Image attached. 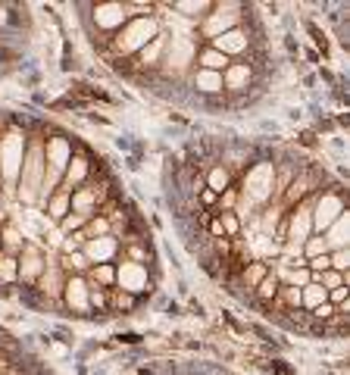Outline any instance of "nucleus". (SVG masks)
<instances>
[{"mask_svg":"<svg viewBox=\"0 0 350 375\" xmlns=\"http://www.w3.org/2000/svg\"><path fill=\"white\" fill-rule=\"evenodd\" d=\"M116 285L125 294H141L147 291V266L141 263H122L116 266Z\"/></svg>","mask_w":350,"mask_h":375,"instance_id":"obj_9","label":"nucleus"},{"mask_svg":"<svg viewBox=\"0 0 350 375\" xmlns=\"http://www.w3.org/2000/svg\"><path fill=\"white\" fill-rule=\"evenodd\" d=\"M232 10H241V3H213V13H207V19L201 22V35L207 41H216L219 35L238 28V13Z\"/></svg>","mask_w":350,"mask_h":375,"instance_id":"obj_7","label":"nucleus"},{"mask_svg":"<svg viewBox=\"0 0 350 375\" xmlns=\"http://www.w3.org/2000/svg\"><path fill=\"white\" fill-rule=\"evenodd\" d=\"M16 278H19V259L0 250V282H16Z\"/></svg>","mask_w":350,"mask_h":375,"instance_id":"obj_32","label":"nucleus"},{"mask_svg":"<svg viewBox=\"0 0 350 375\" xmlns=\"http://www.w3.org/2000/svg\"><path fill=\"white\" fill-rule=\"evenodd\" d=\"M313 188H316V175L313 172H300V175H294L291 179V185H288V191L282 194V201H279V207L285 210H291V207H297L300 201H306V194H310Z\"/></svg>","mask_w":350,"mask_h":375,"instance_id":"obj_11","label":"nucleus"},{"mask_svg":"<svg viewBox=\"0 0 350 375\" xmlns=\"http://www.w3.org/2000/svg\"><path fill=\"white\" fill-rule=\"evenodd\" d=\"M91 285L84 282V275H66L63 285V300L72 313H88L91 310Z\"/></svg>","mask_w":350,"mask_h":375,"instance_id":"obj_8","label":"nucleus"},{"mask_svg":"<svg viewBox=\"0 0 350 375\" xmlns=\"http://www.w3.org/2000/svg\"><path fill=\"white\" fill-rule=\"evenodd\" d=\"M194 88L201 91V94H219V91H222V72L197 69L194 72Z\"/></svg>","mask_w":350,"mask_h":375,"instance_id":"obj_26","label":"nucleus"},{"mask_svg":"<svg viewBox=\"0 0 350 375\" xmlns=\"http://www.w3.org/2000/svg\"><path fill=\"white\" fill-rule=\"evenodd\" d=\"M322 253H329V244H325L322 235H310V238L304 241V247H300V257H304V259L322 257Z\"/></svg>","mask_w":350,"mask_h":375,"instance_id":"obj_31","label":"nucleus"},{"mask_svg":"<svg viewBox=\"0 0 350 375\" xmlns=\"http://www.w3.org/2000/svg\"><path fill=\"white\" fill-rule=\"evenodd\" d=\"M41 181H44V141L35 138L26 147V160H22L19 181H16V197H19L22 203H28V207L38 203Z\"/></svg>","mask_w":350,"mask_h":375,"instance_id":"obj_1","label":"nucleus"},{"mask_svg":"<svg viewBox=\"0 0 350 375\" xmlns=\"http://www.w3.org/2000/svg\"><path fill=\"white\" fill-rule=\"evenodd\" d=\"M160 35V22L154 16H141V19H129L116 35H113V53L119 57H129V53H138L144 44Z\"/></svg>","mask_w":350,"mask_h":375,"instance_id":"obj_2","label":"nucleus"},{"mask_svg":"<svg viewBox=\"0 0 350 375\" xmlns=\"http://www.w3.org/2000/svg\"><path fill=\"white\" fill-rule=\"evenodd\" d=\"M238 197H241V191H238V185H232V188H225V191H222L219 194V213H232L234 207H238Z\"/></svg>","mask_w":350,"mask_h":375,"instance_id":"obj_36","label":"nucleus"},{"mask_svg":"<svg viewBox=\"0 0 350 375\" xmlns=\"http://www.w3.org/2000/svg\"><path fill=\"white\" fill-rule=\"evenodd\" d=\"M16 259H19V278L22 282H28V285H35V282L41 278V272H44V263H47V257L41 253V247L26 244Z\"/></svg>","mask_w":350,"mask_h":375,"instance_id":"obj_10","label":"nucleus"},{"mask_svg":"<svg viewBox=\"0 0 350 375\" xmlns=\"http://www.w3.org/2000/svg\"><path fill=\"white\" fill-rule=\"evenodd\" d=\"M175 10L182 16H188V19H197V16H207V10H213V3H194V0H182V3H175Z\"/></svg>","mask_w":350,"mask_h":375,"instance_id":"obj_34","label":"nucleus"},{"mask_svg":"<svg viewBox=\"0 0 350 375\" xmlns=\"http://www.w3.org/2000/svg\"><path fill=\"white\" fill-rule=\"evenodd\" d=\"M119 250V238H113V235H107V238H91L82 244V253L88 257V263L98 266V263H110L113 257H116Z\"/></svg>","mask_w":350,"mask_h":375,"instance_id":"obj_13","label":"nucleus"},{"mask_svg":"<svg viewBox=\"0 0 350 375\" xmlns=\"http://www.w3.org/2000/svg\"><path fill=\"white\" fill-rule=\"evenodd\" d=\"M216 216H219L222 235H225L228 241H234V238H238V235H241V228H244V226H241V219H238V216H234V213H219V210H216Z\"/></svg>","mask_w":350,"mask_h":375,"instance_id":"obj_33","label":"nucleus"},{"mask_svg":"<svg viewBox=\"0 0 350 375\" xmlns=\"http://www.w3.org/2000/svg\"><path fill=\"white\" fill-rule=\"evenodd\" d=\"M203 188H207V191H213V194L219 197L225 188H232V172H228L225 166H213L207 172V179H203Z\"/></svg>","mask_w":350,"mask_h":375,"instance_id":"obj_24","label":"nucleus"},{"mask_svg":"<svg viewBox=\"0 0 350 375\" xmlns=\"http://www.w3.org/2000/svg\"><path fill=\"white\" fill-rule=\"evenodd\" d=\"M197 57V41L188 35H175L166 41V53H163V75H182L191 69Z\"/></svg>","mask_w":350,"mask_h":375,"instance_id":"obj_5","label":"nucleus"},{"mask_svg":"<svg viewBox=\"0 0 350 375\" xmlns=\"http://www.w3.org/2000/svg\"><path fill=\"white\" fill-rule=\"evenodd\" d=\"M253 294H257L259 304H273L275 294H279V278H275L273 272H266V278H263V282L253 288Z\"/></svg>","mask_w":350,"mask_h":375,"instance_id":"obj_29","label":"nucleus"},{"mask_svg":"<svg viewBox=\"0 0 350 375\" xmlns=\"http://www.w3.org/2000/svg\"><path fill=\"white\" fill-rule=\"evenodd\" d=\"M44 207H47V222H63L66 216H69V194L59 188V191H53V194L47 197Z\"/></svg>","mask_w":350,"mask_h":375,"instance_id":"obj_21","label":"nucleus"},{"mask_svg":"<svg viewBox=\"0 0 350 375\" xmlns=\"http://www.w3.org/2000/svg\"><path fill=\"white\" fill-rule=\"evenodd\" d=\"M84 222H88V216H78V213H69L63 222H59V232L63 235H75L84 228Z\"/></svg>","mask_w":350,"mask_h":375,"instance_id":"obj_38","label":"nucleus"},{"mask_svg":"<svg viewBox=\"0 0 350 375\" xmlns=\"http://www.w3.org/2000/svg\"><path fill=\"white\" fill-rule=\"evenodd\" d=\"M110 300H113V307H116V310H125V313H131V310H135V294H125V291H110Z\"/></svg>","mask_w":350,"mask_h":375,"instance_id":"obj_39","label":"nucleus"},{"mask_svg":"<svg viewBox=\"0 0 350 375\" xmlns=\"http://www.w3.org/2000/svg\"><path fill=\"white\" fill-rule=\"evenodd\" d=\"M197 63H201V69H207V72H225L228 66H232V60L228 57H222L219 51H213V47H203V51H197Z\"/></svg>","mask_w":350,"mask_h":375,"instance_id":"obj_22","label":"nucleus"},{"mask_svg":"<svg viewBox=\"0 0 350 375\" xmlns=\"http://www.w3.org/2000/svg\"><path fill=\"white\" fill-rule=\"evenodd\" d=\"M82 232H84V238H88V241H91V238H107V235H110V219H107V216H98V213H94L91 219L84 222Z\"/></svg>","mask_w":350,"mask_h":375,"instance_id":"obj_30","label":"nucleus"},{"mask_svg":"<svg viewBox=\"0 0 350 375\" xmlns=\"http://www.w3.org/2000/svg\"><path fill=\"white\" fill-rule=\"evenodd\" d=\"M329 304H331V307H341V304H347V285H341V288H331V291H329Z\"/></svg>","mask_w":350,"mask_h":375,"instance_id":"obj_40","label":"nucleus"},{"mask_svg":"<svg viewBox=\"0 0 350 375\" xmlns=\"http://www.w3.org/2000/svg\"><path fill=\"white\" fill-rule=\"evenodd\" d=\"M266 272H269V263H266V259H250V263L241 269V282L247 285V291H253V288H257L259 282L266 278Z\"/></svg>","mask_w":350,"mask_h":375,"instance_id":"obj_23","label":"nucleus"},{"mask_svg":"<svg viewBox=\"0 0 350 375\" xmlns=\"http://www.w3.org/2000/svg\"><path fill=\"white\" fill-rule=\"evenodd\" d=\"M329 300V291H325L322 285H316V282H310L306 288H300V310H316L319 304H325Z\"/></svg>","mask_w":350,"mask_h":375,"instance_id":"obj_25","label":"nucleus"},{"mask_svg":"<svg viewBox=\"0 0 350 375\" xmlns=\"http://www.w3.org/2000/svg\"><path fill=\"white\" fill-rule=\"evenodd\" d=\"M329 266H331L335 272H341V275H347V266H350L347 247H341V250H329Z\"/></svg>","mask_w":350,"mask_h":375,"instance_id":"obj_37","label":"nucleus"},{"mask_svg":"<svg viewBox=\"0 0 350 375\" xmlns=\"http://www.w3.org/2000/svg\"><path fill=\"white\" fill-rule=\"evenodd\" d=\"M344 210L347 207H344V197L338 194V191H322V194L313 197V235L316 232L322 235Z\"/></svg>","mask_w":350,"mask_h":375,"instance_id":"obj_6","label":"nucleus"},{"mask_svg":"<svg viewBox=\"0 0 350 375\" xmlns=\"http://www.w3.org/2000/svg\"><path fill=\"white\" fill-rule=\"evenodd\" d=\"M88 160H84V154H72V160H69V166H66V172H63V181H59V188H63L66 194H72L75 188H82L84 185V179H88Z\"/></svg>","mask_w":350,"mask_h":375,"instance_id":"obj_16","label":"nucleus"},{"mask_svg":"<svg viewBox=\"0 0 350 375\" xmlns=\"http://www.w3.org/2000/svg\"><path fill=\"white\" fill-rule=\"evenodd\" d=\"M273 185H275V163L269 160H259L247 169L244 175V185L238 188L241 197L253 203V207H263V203L273 201Z\"/></svg>","mask_w":350,"mask_h":375,"instance_id":"obj_3","label":"nucleus"},{"mask_svg":"<svg viewBox=\"0 0 350 375\" xmlns=\"http://www.w3.org/2000/svg\"><path fill=\"white\" fill-rule=\"evenodd\" d=\"M216 201H219V197H216L213 191H207V188H203V191H201V203H207V207H210V203H216Z\"/></svg>","mask_w":350,"mask_h":375,"instance_id":"obj_41","label":"nucleus"},{"mask_svg":"<svg viewBox=\"0 0 350 375\" xmlns=\"http://www.w3.org/2000/svg\"><path fill=\"white\" fill-rule=\"evenodd\" d=\"M125 22H129V7L125 3H100V7H94V26L98 28H107V32H113V28H122Z\"/></svg>","mask_w":350,"mask_h":375,"instance_id":"obj_12","label":"nucleus"},{"mask_svg":"<svg viewBox=\"0 0 350 375\" xmlns=\"http://www.w3.org/2000/svg\"><path fill=\"white\" fill-rule=\"evenodd\" d=\"M210 47L213 51H219L222 57H238V53H244L247 47H250V38H247V32L244 28H232V32H225V35H219L216 41H210Z\"/></svg>","mask_w":350,"mask_h":375,"instance_id":"obj_15","label":"nucleus"},{"mask_svg":"<svg viewBox=\"0 0 350 375\" xmlns=\"http://www.w3.org/2000/svg\"><path fill=\"white\" fill-rule=\"evenodd\" d=\"M63 285H66V272L59 269L57 259H47L35 288H41V294H47V298H63Z\"/></svg>","mask_w":350,"mask_h":375,"instance_id":"obj_14","label":"nucleus"},{"mask_svg":"<svg viewBox=\"0 0 350 375\" xmlns=\"http://www.w3.org/2000/svg\"><path fill=\"white\" fill-rule=\"evenodd\" d=\"M84 282H91V288H107V291H113V285H116V266L113 263L91 266L88 275H84Z\"/></svg>","mask_w":350,"mask_h":375,"instance_id":"obj_19","label":"nucleus"},{"mask_svg":"<svg viewBox=\"0 0 350 375\" xmlns=\"http://www.w3.org/2000/svg\"><path fill=\"white\" fill-rule=\"evenodd\" d=\"M22 247H26V241H22V235L16 232L13 226H3V228H0V250H3V253H13V257H16Z\"/></svg>","mask_w":350,"mask_h":375,"instance_id":"obj_28","label":"nucleus"},{"mask_svg":"<svg viewBox=\"0 0 350 375\" xmlns=\"http://www.w3.org/2000/svg\"><path fill=\"white\" fill-rule=\"evenodd\" d=\"M0 22H7V10L0 7Z\"/></svg>","mask_w":350,"mask_h":375,"instance_id":"obj_42","label":"nucleus"},{"mask_svg":"<svg viewBox=\"0 0 350 375\" xmlns=\"http://www.w3.org/2000/svg\"><path fill=\"white\" fill-rule=\"evenodd\" d=\"M166 41H169V35L160 32L150 44H144L141 51H138V66H141V69H154V66H160L163 53H166Z\"/></svg>","mask_w":350,"mask_h":375,"instance_id":"obj_17","label":"nucleus"},{"mask_svg":"<svg viewBox=\"0 0 350 375\" xmlns=\"http://www.w3.org/2000/svg\"><path fill=\"white\" fill-rule=\"evenodd\" d=\"M59 269L66 272V275H88V269H91V263H88V257H84L82 250L69 253V257H63V263H59Z\"/></svg>","mask_w":350,"mask_h":375,"instance_id":"obj_27","label":"nucleus"},{"mask_svg":"<svg viewBox=\"0 0 350 375\" xmlns=\"http://www.w3.org/2000/svg\"><path fill=\"white\" fill-rule=\"evenodd\" d=\"M26 160V131H7V138H0V179L7 181V194H13L16 175Z\"/></svg>","mask_w":350,"mask_h":375,"instance_id":"obj_4","label":"nucleus"},{"mask_svg":"<svg viewBox=\"0 0 350 375\" xmlns=\"http://www.w3.org/2000/svg\"><path fill=\"white\" fill-rule=\"evenodd\" d=\"M322 238H325V244H329V250H341V247H347V210H344L329 228H325Z\"/></svg>","mask_w":350,"mask_h":375,"instance_id":"obj_20","label":"nucleus"},{"mask_svg":"<svg viewBox=\"0 0 350 375\" xmlns=\"http://www.w3.org/2000/svg\"><path fill=\"white\" fill-rule=\"evenodd\" d=\"M313 282H316V285H322L325 291H331V288L347 285V275H341V272L329 269V272H322V275H313Z\"/></svg>","mask_w":350,"mask_h":375,"instance_id":"obj_35","label":"nucleus"},{"mask_svg":"<svg viewBox=\"0 0 350 375\" xmlns=\"http://www.w3.org/2000/svg\"><path fill=\"white\" fill-rule=\"evenodd\" d=\"M253 78V69L247 63H232L222 72V91H244Z\"/></svg>","mask_w":350,"mask_h":375,"instance_id":"obj_18","label":"nucleus"}]
</instances>
